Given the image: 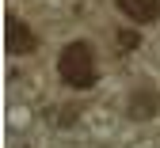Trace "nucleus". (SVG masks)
<instances>
[{
    "label": "nucleus",
    "instance_id": "nucleus-1",
    "mask_svg": "<svg viewBox=\"0 0 160 148\" xmlns=\"http://www.w3.org/2000/svg\"><path fill=\"white\" fill-rule=\"evenodd\" d=\"M57 72H61V80L69 84V88H92L95 84V50L92 42H69V46L61 50V57H57Z\"/></svg>",
    "mask_w": 160,
    "mask_h": 148
},
{
    "label": "nucleus",
    "instance_id": "nucleus-2",
    "mask_svg": "<svg viewBox=\"0 0 160 148\" xmlns=\"http://www.w3.org/2000/svg\"><path fill=\"white\" fill-rule=\"evenodd\" d=\"M38 46V38H34V31L23 23V19H8V53H15V57H23V53H31Z\"/></svg>",
    "mask_w": 160,
    "mask_h": 148
},
{
    "label": "nucleus",
    "instance_id": "nucleus-3",
    "mask_svg": "<svg viewBox=\"0 0 160 148\" xmlns=\"http://www.w3.org/2000/svg\"><path fill=\"white\" fill-rule=\"evenodd\" d=\"M122 15H130L133 23H156L160 15V0H118Z\"/></svg>",
    "mask_w": 160,
    "mask_h": 148
}]
</instances>
